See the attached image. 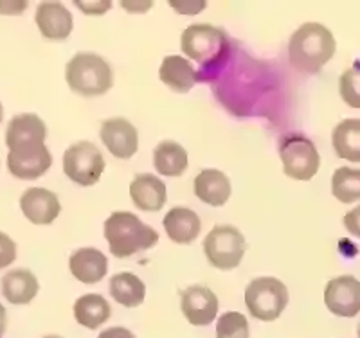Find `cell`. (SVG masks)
Wrapping results in <instances>:
<instances>
[{
	"label": "cell",
	"mask_w": 360,
	"mask_h": 338,
	"mask_svg": "<svg viewBox=\"0 0 360 338\" xmlns=\"http://www.w3.org/2000/svg\"><path fill=\"white\" fill-rule=\"evenodd\" d=\"M337 41L332 31L319 22H307L288 40V60L295 70L317 74L335 56Z\"/></svg>",
	"instance_id": "6da1fadb"
},
{
	"label": "cell",
	"mask_w": 360,
	"mask_h": 338,
	"mask_svg": "<svg viewBox=\"0 0 360 338\" xmlns=\"http://www.w3.org/2000/svg\"><path fill=\"white\" fill-rule=\"evenodd\" d=\"M103 234L112 256L124 259L159 243V233L128 211H115L103 225Z\"/></svg>",
	"instance_id": "7a4b0ae2"
},
{
	"label": "cell",
	"mask_w": 360,
	"mask_h": 338,
	"mask_svg": "<svg viewBox=\"0 0 360 338\" xmlns=\"http://www.w3.org/2000/svg\"><path fill=\"white\" fill-rule=\"evenodd\" d=\"M65 79L74 94L98 98L114 85V72L108 61L96 53H78L65 67Z\"/></svg>",
	"instance_id": "3957f363"
},
{
	"label": "cell",
	"mask_w": 360,
	"mask_h": 338,
	"mask_svg": "<svg viewBox=\"0 0 360 338\" xmlns=\"http://www.w3.org/2000/svg\"><path fill=\"white\" fill-rule=\"evenodd\" d=\"M288 304V290L276 278L252 279L245 290V306L254 318L278 320Z\"/></svg>",
	"instance_id": "277c9868"
},
{
	"label": "cell",
	"mask_w": 360,
	"mask_h": 338,
	"mask_svg": "<svg viewBox=\"0 0 360 338\" xmlns=\"http://www.w3.org/2000/svg\"><path fill=\"white\" fill-rule=\"evenodd\" d=\"M245 250V238L233 225H214L204 238L205 259L209 265L224 272L238 268Z\"/></svg>",
	"instance_id": "5b68a950"
},
{
	"label": "cell",
	"mask_w": 360,
	"mask_h": 338,
	"mask_svg": "<svg viewBox=\"0 0 360 338\" xmlns=\"http://www.w3.org/2000/svg\"><path fill=\"white\" fill-rule=\"evenodd\" d=\"M180 45L189 60L202 67H213L227 53V37L221 29L209 24H195L186 27Z\"/></svg>",
	"instance_id": "8992f818"
},
{
	"label": "cell",
	"mask_w": 360,
	"mask_h": 338,
	"mask_svg": "<svg viewBox=\"0 0 360 338\" xmlns=\"http://www.w3.org/2000/svg\"><path fill=\"white\" fill-rule=\"evenodd\" d=\"M279 157L285 175L299 182L314 178L321 167L319 151L304 135L292 134L283 137L279 144Z\"/></svg>",
	"instance_id": "52a82bcc"
},
{
	"label": "cell",
	"mask_w": 360,
	"mask_h": 338,
	"mask_svg": "<svg viewBox=\"0 0 360 338\" xmlns=\"http://www.w3.org/2000/svg\"><path fill=\"white\" fill-rule=\"evenodd\" d=\"M62 164L63 173L82 188H90L98 183L107 167L99 148L89 141H79L67 148Z\"/></svg>",
	"instance_id": "ba28073f"
},
{
	"label": "cell",
	"mask_w": 360,
	"mask_h": 338,
	"mask_svg": "<svg viewBox=\"0 0 360 338\" xmlns=\"http://www.w3.org/2000/svg\"><path fill=\"white\" fill-rule=\"evenodd\" d=\"M53 155L45 143H24L9 148L8 169L15 178L37 180L49 171Z\"/></svg>",
	"instance_id": "9c48e42d"
},
{
	"label": "cell",
	"mask_w": 360,
	"mask_h": 338,
	"mask_svg": "<svg viewBox=\"0 0 360 338\" xmlns=\"http://www.w3.org/2000/svg\"><path fill=\"white\" fill-rule=\"evenodd\" d=\"M326 308L337 317L352 318L360 313V281L353 275H339L324 290Z\"/></svg>",
	"instance_id": "30bf717a"
},
{
	"label": "cell",
	"mask_w": 360,
	"mask_h": 338,
	"mask_svg": "<svg viewBox=\"0 0 360 338\" xmlns=\"http://www.w3.org/2000/svg\"><path fill=\"white\" fill-rule=\"evenodd\" d=\"M99 137L115 159H131L139 150V134L128 119L114 117L103 121Z\"/></svg>",
	"instance_id": "8fae6325"
},
{
	"label": "cell",
	"mask_w": 360,
	"mask_h": 338,
	"mask_svg": "<svg viewBox=\"0 0 360 338\" xmlns=\"http://www.w3.org/2000/svg\"><path fill=\"white\" fill-rule=\"evenodd\" d=\"M180 308L193 326H209L218 315V297L207 286H189L180 294Z\"/></svg>",
	"instance_id": "7c38bea8"
},
{
	"label": "cell",
	"mask_w": 360,
	"mask_h": 338,
	"mask_svg": "<svg viewBox=\"0 0 360 338\" xmlns=\"http://www.w3.org/2000/svg\"><path fill=\"white\" fill-rule=\"evenodd\" d=\"M34 22L44 38L51 41L67 40L72 33L74 20L69 9L56 0H45L37 8Z\"/></svg>",
	"instance_id": "4fadbf2b"
},
{
	"label": "cell",
	"mask_w": 360,
	"mask_h": 338,
	"mask_svg": "<svg viewBox=\"0 0 360 338\" xmlns=\"http://www.w3.org/2000/svg\"><path fill=\"white\" fill-rule=\"evenodd\" d=\"M22 214L34 225H51L62 212L56 193L45 188H29L20 196Z\"/></svg>",
	"instance_id": "5bb4252c"
},
{
	"label": "cell",
	"mask_w": 360,
	"mask_h": 338,
	"mask_svg": "<svg viewBox=\"0 0 360 338\" xmlns=\"http://www.w3.org/2000/svg\"><path fill=\"white\" fill-rule=\"evenodd\" d=\"M130 198L139 211L159 212L168 200V189L159 176L141 173L131 180Z\"/></svg>",
	"instance_id": "9a60e30c"
},
{
	"label": "cell",
	"mask_w": 360,
	"mask_h": 338,
	"mask_svg": "<svg viewBox=\"0 0 360 338\" xmlns=\"http://www.w3.org/2000/svg\"><path fill=\"white\" fill-rule=\"evenodd\" d=\"M69 268L74 279L83 285H96L103 281L108 272V257L98 249L74 250L69 259Z\"/></svg>",
	"instance_id": "2e32d148"
},
{
	"label": "cell",
	"mask_w": 360,
	"mask_h": 338,
	"mask_svg": "<svg viewBox=\"0 0 360 338\" xmlns=\"http://www.w3.org/2000/svg\"><path fill=\"white\" fill-rule=\"evenodd\" d=\"M0 288L9 304L24 306L37 297L40 282L31 270L15 268L4 273V278L0 279Z\"/></svg>",
	"instance_id": "e0dca14e"
},
{
	"label": "cell",
	"mask_w": 360,
	"mask_h": 338,
	"mask_svg": "<svg viewBox=\"0 0 360 338\" xmlns=\"http://www.w3.org/2000/svg\"><path fill=\"white\" fill-rule=\"evenodd\" d=\"M164 230L173 243L189 245L197 240L202 230V221L195 211L188 207H173L162 220Z\"/></svg>",
	"instance_id": "ac0fdd59"
},
{
	"label": "cell",
	"mask_w": 360,
	"mask_h": 338,
	"mask_svg": "<svg viewBox=\"0 0 360 338\" xmlns=\"http://www.w3.org/2000/svg\"><path fill=\"white\" fill-rule=\"evenodd\" d=\"M159 78L173 92L186 94L198 82V74L191 61L182 56H176V54H172V56L164 58L162 63H160Z\"/></svg>",
	"instance_id": "d6986e66"
},
{
	"label": "cell",
	"mask_w": 360,
	"mask_h": 338,
	"mask_svg": "<svg viewBox=\"0 0 360 338\" xmlns=\"http://www.w3.org/2000/svg\"><path fill=\"white\" fill-rule=\"evenodd\" d=\"M195 195L204 204L211 207H221L227 204L231 196V180L224 171L218 169H204L198 173L193 183Z\"/></svg>",
	"instance_id": "ffe728a7"
},
{
	"label": "cell",
	"mask_w": 360,
	"mask_h": 338,
	"mask_svg": "<svg viewBox=\"0 0 360 338\" xmlns=\"http://www.w3.org/2000/svg\"><path fill=\"white\" fill-rule=\"evenodd\" d=\"M47 126L37 114H18L9 121L6 128V146L13 148L24 143H45Z\"/></svg>",
	"instance_id": "44dd1931"
},
{
	"label": "cell",
	"mask_w": 360,
	"mask_h": 338,
	"mask_svg": "<svg viewBox=\"0 0 360 338\" xmlns=\"http://www.w3.org/2000/svg\"><path fill=\"white\" fill-rule=\"evenodd\" d=\"M74 318L79 326L86 330H98L105 322H108L112 315V308L108 301L99 294L82 295L74 302Z\"/></svg>",
	"instance_id": "7402d4cb"
},
{
	"label": "cell",
	"mask_w": 360,
	"mask_h": 338,
	"mask_svg": "<svg viewBox=\"0 0 360 338\" xmlns=\"http://www.w3.org/2000/svg\"><path fill=\"white\" fill-rule=\"evenodd\" d=\"M332 144L337 155L360 164V119H344L333 128Z\"/></svg>",
	"instance_id": "603a6c76"
},
{
	"label": "cell",
	"mask_w": 360,
	"mask_h": 338,
	"mask_svg": "<svg viewBox=\"0 0 360 338\" xmlns=\"http://www.w3.org/2000/svg\"><path fill=\"white\" fill-rule=\"evenodd\" d=\"M153 166L162 176H180L188 169V151L175 141H162L153 151Z\"/></svg>",
	"instance_id": "cb8c5ba5"
},
{
	"label": "cell",
	"mask_w": 360,
	"mask_h": 338,
	"mask_svg": "<svg viewBox=\"0 0 360 338\" xmlns=\"http://www.w3.org/2000/svg\"><path fill=\"white\" fill-rule=\"evenodd\" d=\"M110 295L117 304L124 308H137L143 304L146 297V286L134 273H115L110 279Z\"/></svg>",
	"instance_id": "d4e9b609"
},
{
	"label": "cell",
	"mask_w": 360,
	"mask_h": 338,
	"mask_svg": "<svg viewBox=\"0 0 360 338\" xmlns=\"http://www.w3.org/2000/svg\"><path fill=\"white\" fill-rule=\"evenodd\" d=\"M332 193L342 204H352L360 198V169L339 167L332 176Z\"/></svg>",
	"instance_id": "484cf974"
},
{
	"label": "cell",
	"mask_w": 360,
	"mask_h": 338,
	"mask_svg": "<svg viewBox=\"0 0 360 338\" xmlns=\"http://www.w3.org/2000/svg\"><path fill=\"white\" fill-rule=\"evenodd\" d=\"M217 338H250L249 320L240 311H227L217 322Z\"/></svg>",
	"instance_id": "4316f807"
},
{
	"label": "cell",
	"mask_w": 360,
	"mask_h": 338,
	"mask_svg": "<svg viewBox=\"0 0 360 338\" xmlns=\"http://www.w3.org/2000/svg\"><path fill=\"white\" fill-rule=\"evenodd\" d=\"M339 90L340 98L346 105L360 110V61L344 70V74L340 76Z\"/></svg>",
	"instance_id": "83f0119b"
},
{
	"label": "cell",
	"mask_w": 360,
	"mask_h": 338,
	"mask_svg": "<svg viewBox=\"0 0 360 338\" xmlns=\"http://www.w3.org/2000/svg\"><path fill=\"white\" fill-rule=\"evenodd\" d=\"M17 259V243L11 236L0 230V270L8 268Z\"/></svg>",
	"instance_id": "f1b7e54d"
},
{
	"label": "cell",
	"mask_w": 360,
	"mask_h": 338,
	"mask_svg": "<svg viewBox=\"0 0 360 338\" xmlns=\"http://www.w3.org/2000/svg\"><path fill=\"white\" fill-rule=\"evenodd\" d=\"M74 6L82 9L89 17H94V15L96 17H101V15H105L112 8V2L110 0H101V2H74Z\"/></svg>",
	"instance_id": "f546056e"
},
{
	"label": "cell",
	"mask_w": 360,
	"mask_h": 338,
	"mask_svg": "<svg viewBox=\"0 0 360 338\" xmlns=\"http://www.w3.org/2000/svg\"><path fill=\"white\" fill-rule=\"evenodd\" d=\"M169 6L179 13H182V15H198L207 4L204 0H198V2H195V0H180V2H169Z\"/></svg>",
	"instance_id": "4dcf8cb0"
},
{
	"label": "cell",
	"mask_w": 360,
	"mask_h": 338,
	"mask_svg": "<svg viewBox=\"0 0 360 338\" xmlns=\"http://www.w3.org/2000/svg\"><path fill=\"white\" fill-rule=\"evenodd\" d=\"M344 227L348 228L349 234H353V236L360 240V205L353 209V211L346 212V216H344Z\"/></svg>",
	"instance_id": "1f68e13d"
},
{
	"label": "cell",
	"mask_w": 360,
	"mask_h": 338,
	"mask_svg": "<svg viewBox=\"0 0 360 338\" xmlns=\"http://www.w3.org/2000/svg\"><path fill=\"white\" fill-rule=\"evenodd\" d=\"M27 6V2H0V15H22Z\"/></svg>",
	"instance_id": "d6a6232c"
},
{
	"label": "cell",
	"mask_w": 360,
	"mask_h": 338,
	"mask_svg": "<svg viewBox=\"0 0 360 338\" xmlns=\"http://www.w3.org/2000/svg\"><path fill=\"white\" fill-rule=\"evenodd\" d=\"M98 338H135V334L131 333L130 330H127V327L115 326V327H108V330L101 331Z\"/></svg>",
	"instance_id": "836d02e7"
},
{
	"label": "cell",
	"mask_w": 360,
	"mask_h": 338,
	"mask_svg": "<svg viewBox=\"0 0 360 338\" xmlns=\"http://www.w3.org/2000/svg\"><path fill=\"white\" fill-rule=\"evenodd\" d=\"M121 6L127 8L130 13H144L148 8H152L153 2H137V4H135V2H121Z\"/></svg>",
	"instance_id": "e575fe53"
},
{
	"label": "cell",
	"mask_w": 360,
	"mask_h": 338,
	"mask_svg": "<svg viewBox=\"0 0 360 338\" xmlns=\"http://www.w3.org/2000/svg\"><path fill=\"white\" fill-rule=\"evenodd\" d=\"M6 330H8V311H6L4 304H0V338L4 337Z\"/></svg>",
	"instance_id": "d590c367"
},
{
	"label": "cell",
	"mask_w": 360,
	"mask_h": 338,
	"mask_svg": "<svg viewBox=\"0 0 360 338\" xmlns=\"http://www.w3.org/2000/svg\"><path fill=\"white\" fill-rule=\"evenodd\" d=\"M4 119V108H2V103H0V122Z\"/></svg>",
	"instance_id": "8d00e7d4"
},
{
	"label": "cell",
	"mask_w": 360,
	"mask_h": 338,
	"mask_svg": "<svg viewBox=\"0 0 360 338\" xmlns=\"http://www.w3.org/2000/svg\"><path fill=\"white\" fill-rule=\"evenodd\" d=\"M44 338H62V337H58V334H47V337H44Z\"/></svg>",
	"instance_id": "74e56055"
},
{
	"label": "cell",
	"mask_w": 360,
	"mask_h": 338,
	"mask_svg": "<svg viewBox=\"0 0 360 338\" xmlns=\"http://www.w3.org/2000/svg\"><path fill=\"white\" fill-rule=\"evenodd\" d=\"M356 334H359V338H360V322H359V327H356Z\"/></svg>",
	"instance_id": "f35d334b"
}]
</instances>
